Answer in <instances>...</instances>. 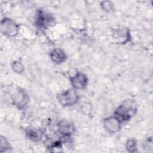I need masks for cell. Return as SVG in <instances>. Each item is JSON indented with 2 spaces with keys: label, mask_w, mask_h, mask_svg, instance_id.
I'll list each match as a JSON object with an SVG mask.
<instances>
[{
  "label": "cell",
  "mask_w": 153,
  "mask_h": 153,
  "mask_svg": "<svg viewBox=\"0 0 153 153\" xmlns=\"http://www.w3.org/2000/svg\"><path fill=\"white\" fill-rule=\"evenodd\" d=\"M55 23L53 16L45 11L38 10L35 17V23L37 28L42 30L47 29Z\"/></svg>",
  "instance_id": "5b68a950"
},
{
  "label": "cell",
  "mask_w": 153,
  "mask_h": 153,
  "mask_svg": "<svg viewBox=\"0 0 153 153\" xmlns=\"http://www.w3.org/2000/svg\"><path fill=\"white\" fill-rule=\"evenodd\" d=\"M125 148L129 152H137V141L134 138L128 139L125 143Z\"/></svg>",
  "instance_id": "7c38bea8"
},
{
  "label": "cell",
  "mask_w": 153,
  "mask_h": 153,
  "mask_svg": "<svg viewBox=\"0 0 153 153\" xmlns=\"http://www.w3.org/2000/svg\"><path fill=\"white\" fill-rule=\"evenodd\" d=\"M26 137L32 142H38L42 139V132L40 130L34 128H29L25 130Z\"/></svg>",
  "instance_id": "8fae6325"
},
{
  "label": "cell",
  "mask_w": 153,
  "mask_h": 153,
  "mask_svg": "<svg viewBox=\"0 0 153 153\" xmlns=\"http://www.w3.org/2000/svg\"><path fill=\"white\" fill-rule=\"evenodd\" d=\"M0 28L1 32L3 35L13 38L19 34L20 25L12 19L5 17L1 20Z\"/></svg>",
  "instance_id": "277c9868"
},
{
  "label": "cell",
  "mask_w": 153,
  "mask_h": 153,
  "mask_svg": "<svg viewBox=\"0 0 153 153\" xmlns=\"http://www.w3.org/2000/svg\"><path fill=\"white\" fill-rule=\"evenodd\" d=\"M70 84L74 89L80 90L85 88L88 83L87 75L82 72H76L69 78Z\"/></svg>",
  "instance_id": "8992f818"
},
{
  "label": "cell",
  "mask_w": 153,
  "mask_h": 153,
  "mask_svg": "<svg viewBox=\"0 0 153 153\" xmlns=\"http://www.w3.org/2000/svg\"><path fill=\"white\" fill-rule=\"evenodd\" d=\"M12 149L11 145L5 137L1 136L0 137V152L10 151Z\"/></svg>",
  "instance_id": "4fadbf2b"
},
{
  "label": "cell",
  "mask_w": 153,
  "mask_h": 153,
  "mask_svg": "<svg viewBox=\"0 0 153 153\" xmlns=\"http://www.w3.org/2000/svg\"><path fill=\"white\" fill-rule=\"evenodd\" d=\"M57 133L65 138L70 137L73 135L75 131L76 127L74 124L68 120H62L57 124Z\"/></svg>",
  "instance_id": "9c48e42d"
},
{
  "label": "cell",
  "mask_w": 153,
  "mask_h": 153,
  "mask_svg": "<svg viewBox=\"0 0 153 153\" xmlns=\"http://www.w3.org/2000/svg\"><path fill=\"white\" fill-rule=\"evenodd\" d=\"M137 110L138 106L136 101L133 99H127L115 108L113 115L124 123L130 121L137 114Z\"/></svg>",
  "instance_id": "6da1fadb"
},
{
  "label": "cell",
  "mask_w": 153,
  "mask_h": 153,
  "mask_svg": "<svg viewBox=\"0 0 153 153\" xmlns=\"http://www.w3.org/2000/svg\"><path fill=\"white\" fill-rule=\"evenodd\" d=\"M11 69L14 71V72L18 74H21L23 73L25 71V66L22 63V62L19 60H14L12 62L11 64Z\"/></svg>",
  "instance_id": "5bb4252c"
},
{
  "label": "cell",
  "mask_w": 153,
  "mask_h": 153,
  "mask_svg": "<svg viewBox=\"0 0 153 153\" xmlns=\"http://www.w3.org/2000/svg\"><path fill=\"white\" fill-rule=\"evenodd\" d=\"M82 105H83V106H82V111H84L85 109H87L86 115H88L90 113V112H91L90 105H88L87 103H85Z\"/></svg>",
  "instance_id": "2e32d148"
},
{
  "label": "cell",
  "mask_w": 153,
  "mask_h": 153,
  "mask_svg": "<svg viewBox=\"0 0 153 153\" xmlns=\"http://www.w3.org/2000/svg\"><path fill=\"white\" fill-rule=\"evenodd\" d=\"M100 8L105 11L110 13L114 10V4L110 1H103L100 2Z\"/></svg>",
  "instance_id": "9a60e30c"
},
{
  "label": "cell",
  "mask_w": 153,
  "mask_h": 153,
  "mask_svg": "<svg viewBox=\"0 0 153 153\" xmlns=\"http://www.w3.org/2000/svg\"><path fill=\"white\" fill-rule=\"evenodd\" d=\"M121 121L115 115L107 117L103 120V127L104 129L111 134L118 133L121 129Z\"/></svg>",
  "instance_id": "52a82bcc"
},
{
  "label": "cell",
  "mask_w": 153,
  "mask_h": 153,
  "mask_svg": "<svg viewBox=\"0 0 153 153\" xmlns=\"http://www.w3.org/2000/svg\"><path fill=\"white\" fill-rule=\"evenodd\" d=\"M111 37L115 42L124 44L130 41L131 33L128 28H115L111 29Z\"/></svg>",
  "instance_id": "ba28073f"
},
{
  "label": "cell",
  "mask_w": 153,
  "mask_h": 153,
  "mask_svg": "<svg viewBox=\"0 0 153 153\" xmlns=\"http://www.w3.org/2000/svg\"><path fill=\"white\" fill-rule=\"evenodd\" d=\"M76 91L70 88L57 94L56 97L59 104L63 107H70L76 104L80 98Z\"/></svg>",
  "instance_id": "7a4b0ae2"
},
{
  "label": "cell",
  "mask_w": 153,
  "mask_h": 153,
  "mask_svg": "<svg viewBox=\"0 0 153 153\" xmlns=\"http://www.w3.org/2000/svg\"><path fill=\"white\" fill-rule=\"evenodd\" d=\"M49 57L51 62L57 65L64 63L68 58L66 53L60 48L52 49L49 53Z\"/></svg>",
  "instance_id": "30bf717a"
},
{
  "label": "cell",
  "mask_w": 153,
  "mask_h": 153,
  "mask_svg": "<svg viewBox=\"0 0 153 153\" xmlns=\"http://www.w3.org/2000/svg\"><path fill=\"white\" fill-rule=\"evenodd\" d=\"M11 103L19 110L25 109L29 103V94L24 88L17 87L11 96Z\"/></svg>",
  "instance_id": "3957f363"
}]
</instances>
